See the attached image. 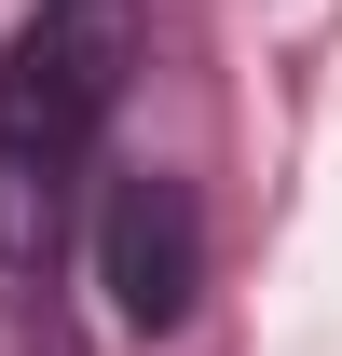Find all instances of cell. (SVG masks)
Wrapping results in <instances>:
<instances>
[{"label": "cell", "mask_w": 342, "mask_h": 356, "mask_svg": "<svg viewBox=\"0 0 342 356\" xmlns=\"http://www.w3.org/2000/svg\"><path fill=\"white\" fill-rule=\"evenodd\" d=\"M124 69H137V0H42L14 28V55H0V288L55 261L69 192L124 110Z\"/></svg>", "instance_id": "1"}, {"label": "cell", "mask_w": 342, "mask_h": 356, "mask_svg": "<svg viewBox=\"0 0 342 356\" xmlns=\"http://www.w3.org/2000/svg\"><path fill=\"white\" fill-rule=\"evenodd\" d=\"M96 288H110V315L137 343H165L192 315V288H206V206H192V178H165V165L110 178V206H96Z\"/></svg>", "instance_id": "2"}]
</instances>
